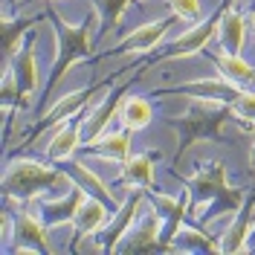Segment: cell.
<instances>
[{
    "instance_id": "1",
    "label": "cell",
    "mask_w": 255,
    "mask_h": 255,
    "mask_svg": "<svg viewBox=\"0 0 255 255\" xmlns=\"http://www.w3.org/2000/svg\"><path fill=\"white\" fill-rule=\"evenodd\" d=\"M235 116L229 102H218V99H203V96H186V108L177 113L174 122L180 130V145H177L174 162L189 151L191 145L203 142H223V125Z\"/></svg>"
},
{
    "instance_id": "2",
    "label": "cell",
    "mask_w": 255,
    "mask_h": 255,
    "mask_svg": "<svg viewBox=\"0 0 255 255\" xmlns=\"http://www.w3.org/2000/svg\"><path fill=\"white\" fill-rule=\"evenodd\" d=\"M186 186L191 189L194 197L203 200H191V221L194 223H206V209L212 218H218L221 212H238L244 206V191H238L235 186H229L226 177V165L221 159H212L206 165H200L194 174L186 180Z\"/></svg>"
},
{
    "instance_id": "3",
    "label": "cell",
    "mask_w": 255,
    "mask_h": 255,
    "mask_svg": "<svg viewBox=\"0 0 255 255\" xmlns=\"http://www.w3.org/2000/svg\"><path fill=\"white\" fill-rule=\"evenodd\" d=\"M47 9H49V17H52L55 38H58L52 76H49V81H47V90H52V87L64 79V73H67L73 64L93 55V38L99 35V12H90L79 26H70V23H67V20L52 9V3H49V0H47Z\"/></svg>"
},
{
    "instance_id": "4",
    "label": "cell",
    "mask_w": 255,
    "mask_h": 255,
    "mask_svg": "<svg viewBox=\"0 0 255 255\" xmlns=\"http://www.w3.org/2000/svg\"><path fill=\"white\" fill-rule=\"evenodd\" d=\"M70 183L73 180L67 177V171H58L55 165L38 159H15L3 171V191L9 200H32L55 186H70Z\"/></svg>"
},
{
    "instance_id": "5",
    "label": "cell",
    "mask_w": 255,
    "mask_h": 255,
    "mask_svg": "<svg viewBox=\"0 0 255 255\" xmlns=\"http://www.w3.org/2000/svg\"><path fill=\"white\" fill-rule=\"evenodd\" d=\"M221 12H223V3L221 9L215 12L206 20H197L191 29H186L183 35H177L174 41H168L165 49L159 52V61H177V58H189V55H197L200 49H206V44L218 35V23H221Z\"/></svg>"
},
{
    "instance_id": "6",
    "label": "cell",
    "mask_w": 255,
    "mask_h": 255,
    "mask_svg": "<svg viewBox=\"0 0 255 255\" xmlns=\"http://www.w3.org/2000/svg\"><path fill=\"white\" fill-rule=\"evenodd\" d=\"M105 90H108V81H105V84H93V87H81V90H73V93L61 96V99L38 119L35 133L44 130V128H52V125H64V119H79L81 113L87 111V105L93 102V96L105 93Z\"/></svg>"
},
{
    "instance_id": "7",
    "label": "cell",
    "mask_w": 255,
    "mask_h": 255,
    "mask_svg": "<svg viewBox=\"0 0 255 255\" xmlns=\"http://www.w3.org/2000/svg\"><path fill=\"white\" fill-rule=\"evenodd\" d=\"M125 87H128V81H122L116 90H108L99 105H93V108H87V111L81 113V139H84V145L96 142V139L108 130V125H111L113 116H119Z\"/></svg>"
},
{
    "instance_id": "8",
    "label": "cell",
    "mask_w": 255,
    "mask_h": 255,
    "mask_svg": "<svg viewBox=\"0 0 255 255\" xmlns=\"http://www.w3.org/2000/svg\"><path fill=\"white\" fill-rule=\"evenodd\" d=\"M171 23H174V17H157V20H148V23H142V26H136L133 32H128L125 38H122L108 55H142V52H151V49L168 35Z\"/></svg>"
},
{
    "instance_id": "9",
    "label": "cell",
    "mask_w": 255,
    "mask_h": 255,
    "mask_svg": "<svg viewBox=\"0 0 255 255\" xmlns=\"http://www.w3.org/2000/svg\"><path fill=\"white\" fill-rule=\"evenodd\" d=\"M162 218L157 209H145V215L136 221V226H130L122 244L116 247V253H145V250H165L162 244Z\"/></svg>"
},
{
    "instance_id": "10",
    "label": "cell",
    "mask_w": 255,
    "mask_h": 255,
    "mask_svg": "<svg viewBox=\"0 0 255 255\" xmlns=\"http://www.w3.org/2000/svg\"><path fill=\"white\" fill-rule=\"evenodd\" d=\"M84 200H87V189L79 186V183H73V186H70V194L61 191L58 197L44 200V206L38 209V212H41V218H44L49 226H64V223H70L76 218V212L81 209Z\"/></svg>"
},
{
    "instance_id": "11",
    "label": "cell",
    "mask_w": 255,
    "mask_h": 255,
    "mask_svg": "<svg viewBox=\"0 0 255 255\" xmlns=\"http://www.w3.org/2000/svg\"><path fill=\"white\" fill-rule=\"evenodd\" d=\"M139 206H142V194L139 191H133V194H128L125 203L113 212V221L108 223V229H105V244H102V250L105 253H113L119 244H122V238H125L128 232H130V226L136 223V212H139Z\"/></svg>"
},
{
    "instance_id": "12",
    "label": "cell",
    "mask_w": 255,
    "mask_h": 255,
    "mask_svg": "<svg viewBox=\"0 0 255 255\" xmlns=\"http://www.w3.org/2000/svg\"><path fill=\"white\" fill-rule=\"evenodd\" d=\"M253 212H255V197H247L244 200V206L235 212V218L229 221V226H226V238H223V253H241V250H247L250 244L247 241L253 238Z\"/></svg>"
},
{
    "instance_id": "13",
    "label": "cell",
    "mask_w": 255,
    "mask_h": 255,
    "mask_svg": "<svg viewBox=\"0 0 255 255\" xmlns=\"http://www.w3.org/2000/svg\"><path fill=\"white\" fill-rule=\"evenodd\" d=\"M174 93L183 96H203V99H218V102H235L244 90H241L235 81H229L226 76H218V79H194L174 87Z\"/></svg>"
},
{
    "instance_id": "14",
    "label": "cell",
    "mask_w": 255,
    "mask_h": 255,
    "mask_svg": "<svg viewBox=\"0 0 255 255\" xmlns=\"http://www.w3.org/2000/svg\"><path fill=\"white\" fill-rule=\"evenodd\" d=\"M15 223H17V238L20 244H32L38 253H49L52 247H49V235H47V226H44V218H41V212H26V209H20L15 215Z\"/></svg>"
},
{
    "instance_id": "15",
    "label": "cell",
    "mask_w": 255,
    "mask_h": 255,
    "mask_svg": "<svg viewBox=\"0 0 255 255\" xmlns=\"http://www.w3.org/2000/svg\"><path fill=\"white\" fill-rule=\"evenodd\" d=\"M108 203L105 200H99L93 194H87V200L81 203V209L76 212V218H73V226H76V238H87V235H96L105 221H108Z\"/></svg>"
},
{
    "instance_id": "16",
    "label": "cell",
    "mask_w": 255,
    "mask_h": 255,
    "mask_svg": "<svg viewBox=\"0 0 255 255\" xmlns=\"http://www.w3.org/2000/svg\"><path fill=\"white\" fill-rule=\"evenodd\" d=\"M81 142L84 139H81V116H79L73 125H61L55 130L52 142L47 145V159L49 162H67V159H73V154Z\"/></svg>"
},
{
    "instance_id": "17",
    "label": "cell",
    "mask_w": 255,
    "mask_h": 255,
    "mask_svg": "<svg viewBox=\"0 0 255 255\" xmlns=\"http://www.w3.org/2000/svg\"><path fill=\"white\" fill-rule=\"evenodd\" d=\"M218 35L226 52H241L244 47V35H247V17L241 15L235 6H223L221 23H218Z\"/></svg>"
},
{
    "instance_id": "18",
    "label": "cell",
    "mask_w": 255,
    "mask_h": 255,
    "mask_svg": "<svg viewBox=\"0 0 255 255\" xmlns=\"http://www.w3.org/2000/svg\"><path fill=\"white\" fill-rule=\"evenodd\" d=\"M12 70H15L17 84H20V96H32L38 90L41 76H38V52H35V44H26L12 58Z\"/></svg>"
},
{
    "instance_id": "19",
    "label": "cell",
    "mask_w": 255,
    "mask_h": 255,
    "mask_svg": "<svg viewBox=\"0 0 255 255\" xmlns=\"http://www.w3.org/2000/svg\"><path fill=\"white\" fill-rule=\"evenodd\" d=\"M119 119H122V125L128 130H145L154 119V105L142 96H128V99H122Z\"/></svg>"
},
{
    "instance_id": "20",
    "label": "cell",
    "mask_w": 255,
    "mask_h": 255,
    "mask_svg": "<svg viewBox=\"0 0 255 255\" xmlns=\"http://www.w3.org/2000/svg\"><path fill=\"white\" fill-rule=\"evenodd\" d=\"M87 154H96L102 159H116V162H125L130 157V136L128 133H102L96 142L84 145Z\"/></svg>"
},
{
    "instance_id": "21",
    "label": "cell",
    "mask_w": 255,
    "mask_h": 255,
    "mask_svg": "<svg viewBox=\"0 0 255 255\" xmlns=\"http://www.w3.org/2000/svg\"><path fill=\"white\" fill-rule=\"evenodd\" d=\"M122 180L130 189H154V162L145 154L128 157L122 162Z\"/></svg>"
},
{
    "instance_id": "22",
    "label": "cell",
    "mask_w": 255,
    "mask_h": 255,
    "mask_svg": "<svg viewBox=\"0 0 255 255\" xmlns=\"http://www.w3.org/2000/svg\"><path fill=\"white\" fill-rule=\"evenodd\" d=\"M67 168H70L73 180L87 189V194H93V197H99V200H105L108 206H113V194L108 191V183L96 174V171H90L81 159H67Z\"/></svg>"
},
{
    "instance_id": "23",
    "label": "cell",
    "mask_w": 255,
    "mask_h": 255,
    "mask_svg": "<svg viewBox=\"0 0 255 255\" xmlns=\"http://www.w3.org/2000/svg\"><path fill=\"white\" fill-rule=\"evenodd\" d=\"M218 73L226 76L229 81H235V84H244V81L255 79L253 64L247 61V58H241V52H226V49L218 55Z\"/></svg>"
},
{
    "instance_id": "24",
    "label": "cell",
    "mask_w": 255,
    "mask_h": 255,
    "mask_svg": "<svg viewBox=\"0 0 255 255\" xmlns=\"http://www.w3.org/2000/svg\"><path fill=\"white\" fill-rule=\"evenodd\" d=\"M32 23H35V17H17V20H12V17L6 15L3 17V49H6V61H12L17 52H20V38L26 35V29H29Z\"/></svg>"
},
{
    "instance_id": "25",
    "label": "cell",
    "mask_w": 255,
    "mask_h": 255,
    "mask_svg": "<svg viewBox=\"0 0 255 255\" xmlns=\"http://www.w3.org/2000/svg\"><path fill=\"white\" fill-rule=\"evenodd\" d=\"M128 6H130V0H96V12H99V35H108L111 29H116Z\"/></svg>"
},
{
    "instance_id": "26",
    "label": "cell",
    "mask_w": 255,
    "mask_h": 255,
    "mask_svg": "<svg viewBox=\"0 0 255 255\" xmlns=\"http://www.w3.org/2000/svg\"><path fill=\"white\" fill-rule=\"evenodd\" d=\"M168 9H171V15L177 20H183V23H197L200 17H203V6H200V0H168Z\"/></svg>"
},
{
    "instance_id": "27",
    "label": "cell",
    "mask_w": 255,
    "mask_h": 255,
    "mask_svg": "<svg viewBox=\"0 0 255 255\" xmlns=\"http://www.w3.org/2000/svg\"><path fill=\"white\" fill-rule=\"evenodd\" d=\"M232 111H235V116L238 119H244V122H255V93H244L232 102Z\"/></svg>"
},
{
    "instance_id": "28",
    "label": "cell",
    "mask_w": 255,
    "mask_h": 255,
    "mask_svg": "<svg viewBox=\"0 0 255 255\" xmlns=\"http://www.w3.org/2000/svg\"><path fill=\"white\" fill-rule=\"evenodd\" d=\"M244 17H247V32L255 38V9H253V12H247Z\"/></svg>"
},
{
    "instance_id": "29",
    "label": "cell",
    "mask_w": 255,
    "mask_h": 255,
    "mask_svg": "<svg viewBox=\"0 0 255 255\" xmlns=\"http://www.w3.org/2000/svg\"><path fill=\"white\" fill-rule=\"evenodd\" d=\"M250 162H253V177H255V142H253V154H250Z\"/></svg>"
},
{
    "instance_id": "30",
    "label": "cell",
    "mask_w": 255,
    "mask_h": 255,
    "mask_svg": "<svg viewBox=\"0 0 255 255\" xmlns=\"http://www.w3.org/2000/svg\"><path fill=\"white\" fill-rule=\"evenodd\" d=\"M223 6H235V0H223Z\"/></svg>"
},
{
    "instance_id": "31",
    "label": "cell",
    "mask_w": 255,
    "mask_h": 255,
    "mask_svg": "<svg viewBox=\"0 0 255 255\" xmlns=\"http://www.w3.org/2000/svg\"><path fill=\"white\" fill-rule=\"evenodd\" d=\"M136 3H148V0H136Z\"/></svg>"
},
{
    "instance_id": "32",
    "label": "cell",
    "mask_w": 255,
    "mask_h": 255,
    "mask_svg": "<svg viewBox=\"0 0 255 255\" xmlns=\"http://www.w3.org/2000/svg\"><path fill=\"white\" fill-rule=\"evenodd\" d=\"M49 3H55V0H49Z\"/></svg>"
}]
</instances>
